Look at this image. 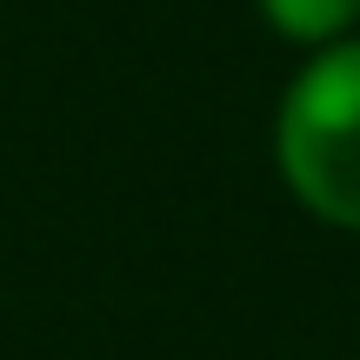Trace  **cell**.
I'll return each mask as SVG.
<instances>
[{"mask_svg": "<svg viewBox=\"0 0 360 360\" xmlns=\"http://www.w3.org/2000/svg\"><path fill=\"white\" fill-rule=\"evenodd\" d=\"M260 13H267L287 40H334L360 13V0H260Z\"/></svg>", "mask_w": 360, "mask_h": 360, "instance_id": "2", "label": "cell"}, {"mask_svg": "<svg viewBox=\"0 0 360 360\" xmlns=\"http://www.w3.org/2000/svg\"><path fill=\"white\" fill-rule=\"evenodd\" d=\"M281 174L307 214L360 233V40L321 53L281 101Z\"/></svg>", "mask_w": 360, "mask_h": 360, "instance_id": "1", "label": "cell"}]
</instances>
